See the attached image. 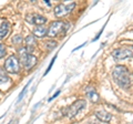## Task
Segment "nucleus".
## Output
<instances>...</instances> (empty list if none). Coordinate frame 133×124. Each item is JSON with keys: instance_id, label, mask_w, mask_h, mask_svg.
<instances>
[{"instance_id": "16", "label": "nucleus", "mask_w": 133, "mask_h": 124, "mask_svg": "<svg viewBox=\"0 0 133 124\" xmlns=\"http://www.w3.org/2000/svg\"><path fill=\"white\" fill-rule=\"evenodd\" d=\"M21 41H22V37L19 36V35L18 36H15L14 38H12V42H14V43H20Z\"/></svg>"}, {"instance_id": "5", "label": "nucleus", "mask_w": 133, "mask_h": 124, "mask_svg": "<svg viewBox=\"0 0 133 124\" xmlns=\"http://www.w3.org/2000/svg\"><path fill=\"white\" fill-rule=\"evenodd\" d=\"M5 70L8 73H19L20 72V62L18 58L10 56L5 62Z\"/></svg>"}, {"instance_id": "7", "label": "nucleus", "mask_w": 133, "mask_h": 124, "mask_svg": "<svg viewBox=\"0 0 133 124\" xmlns=\"http://www.w3.org/2000/svg\"><path fill=\"white\" fill-rule=\"evenodd\" d=\"M112 57L114 58V60L120 61V60H124L127 58H131L132 57V48H121V49H116L112 52Z\"/></svg>"}, {"instance_id": "3", "label": "nucleus", "mask_w": 133, "mask_h": 124, "mask_svg": "<svg viewBox=\"0 0 133 124\" xmlns=\"http://www.w3.org/2000/svg\"><path fill=\"white\" fill-rule=\"evenodd\" d=\"M19 57H20V61L21 62L22 65L27 70H30L31 68H33L37 63V58L33 56V54H30V53H28L26 51V49H22V50L19 51Z\"/></svg>"}, {"instance_id": "17", "label": "nucleus", "mask_w": 133, "mask_h": 124, "mask_svg": "<svg viewBox=\"0 0 133 124\" xmlns=\"http://www.w3.org/2000/svg\"><path fill=\"white\" fill-rule=\"evenodd\" d=\"M5 54H6V48H5V45L0 42V58H2Z\"/></svg>"}, {"instance_id": "12", "label": "nucleus", "mask_w": 133, "mask_h": 124, "mask_svg": "<svg viewBox=\"0 0 133 124\" xmlns=\"http://www.w3.org/2000/svg\"><path fill=\"white\" fill-rule=\"evenodd\" d=\"M87 95H88V98L92 102H94V103L98 102L99 99H100L99 94L97 93V91L94 90V88H88V89H87Z\"/></svg>"}, {"instance_id": "1", "label": "nucleus", "mask_w": 133, "mask_h": 124, "mask_svg": "<svg viewBox=\"0 0 133 124\" xmlns=\"http://www.w3.org/2000/svg\"><path fill=\"white\" fill-rule=\"evenodd\" d=\"M113 79L116 84L121 86L122 89H129L132 84V75L131 72L124 65H116L112 72Z\"/></svg>"}, {"instance_id": "14", "label": "nucleus", "mask_w": 133, "mask_h": 124, "mask_svg": "<svg viewBox=\"0 0 133 124\" xmlns=\"http://www.w3.org/2000/svg\"><path fill=\"white\" fill-rule=\"evenodd\" d=\"M9 81V78L7 75V72H5V70L0 68V83H6Z\"/></svg>"}, {"instance_id": "8", "label": "nucleus", "mask_w": 133, "mask_h": 124, "mask_svg": "<svg viewBox=\"0 0 133 124\" xmlns=\"http://www.w3.org/2000/svg\"><path fill=\"white\" fill-rule=\"evenodd\" d=\"M26 20L32 24H37V26H43V24L47 22V18L45 17L40 16V15H35V13L28 15L26 17Z\"/></svg>"}, {"instance_id": "2", "label": "nucleus", "mask_w": 133, "mask_h": 124, "mask_svg": "<svg viewBox=\"0 0 133 124\" xmlns=\"http://www.w3.org/2000/svg\"><path fill=\"white\" fill-rule=\"evenodd\" d=\"M68 27H69V23H65L63 21H53L50 24V27L47 31V35L50 38H53V37H57L58 35L68 31Z\"/></svg>"}, {"instance_id": "4", "label": "nucleus", "mask_w": 133, "mask_h": 124, "mask_svg": "<svg viewBox=\"0 0 133 124\" xmlns=\"http://www.w3.org/2000/svg\"><path fill=\"white\" fill-rule=\"evenodd\" d=\"M85 105H87L85 100H78L74 103H72V104L70 105L69 107H66L63 112H64V114L66 115V116L73 118V116H76V115L80 112L81 110L84 109Z\"/></svg>"}, {"instance_id": "6", "label": "nucleus", "mask_w": 133, "mask_h": 124, "mask_svg": "<svg viewBox=\"0 0 133 124\" xmlns=\"http://www.w3.org/2000/svg\"><path fill=\"white\" fill-rule=\"evenodd\" d=\"M74 7H76V3H74V2L70 3V5H64V3L58 5V6L56 7V9H55V15H56V17L62 18V17H64V16L69 15Z\"/></svg>"}, {"instance_id": "10", "label": "nucleus", "mask_w": 133, "mask_h": 124, "mask_svg": "<svg viewBox=\"0 0 133 124\" xmlns=\"http://www.w3.org/2000/svg\"><path fill=\"white\" fill-rule=\"evenodd\" d=\"M95 116H97L100 121L102 122H110L112 119V115L110 113H108L107 111H97L95 112Z\"/></svg>"}, {"instance_id": "11", "label": "nucleus", "mask_w": 133, "mask_h": 124, "mask_svg": "<svg viewBox=\"0 0 133 124\" xmlns=\"http://www.w3.org/2000/svg\"><path fill=\"white\" fill-rule=\"evenodd\" d=\"M47 31L48 29L43 27V26H37L35 28V30H33V36H36L37 38H42L47 35Z\"/></svg>"}, {"instance_id": "13", "label": "nucleus", "mask_w": 133, "mask_h": 124, "mask_svg": "<svg viewBox=\"0 0 133 124\" xmlns=\"http://www.w3.org/2000/svg\"><path fill=\"white\" fill-rule=\"evenodd\" d=\"M9 29H10V23L8 21H5L1 24V27H0V39L5 38V37L8 35Z\"/></svg>"}, {"instance_id": "15", "label": "nucleus", "mask_w": 133, "mask_h": 124, "mask_svg": "<svg viewBox=\"0 0 133 124\" xmlns=\"http://www.w3.org/2000/svg\"><path fill=\"white\" fill-rule=\"evenodd\" d=\"M45 45H47V49H49V50H52V49H55L58 43H57V41H48L47 43H45Z\"/></svg>"}, {"instance_id": "9", "label": "nucleus", "mask_w": 133, "mask_h": 124, "mask_svg": "<svg viewBox=\"0 0 133 124\" xmlns=\"http://www.w3.org/2000/svg\"><path fill=\"white\" fill-rule=\"evenodd\" d=\"M26 45L27 47L24 48L26 49V51L28 52V53H30L31 54V52H32V50H33V48L37 45V41H36V38L33 36H28L27 38H26Z\"/></svg>"}]
</instances>
